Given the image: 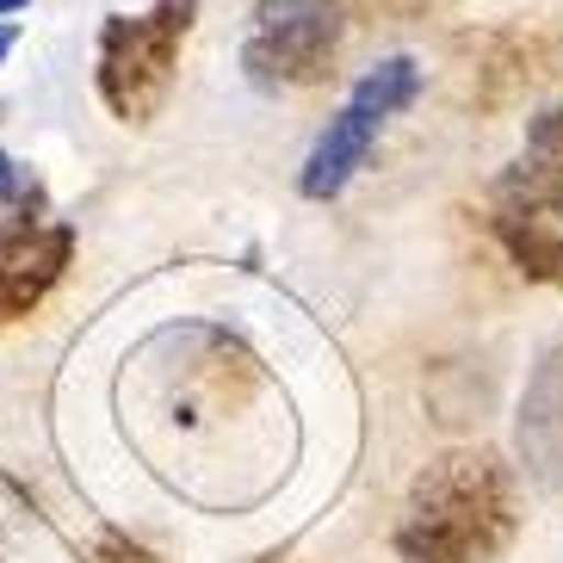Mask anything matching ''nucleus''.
I'll return each instance as SVG.
<instances>
[{
  "mask_svg": "<svg viewBox=\"0 0 563 563\" xmlns=\"http://www.w3.org/2000/svg\"><path fill=\"white\" fill-rule=\"evenodd\" d=\"M520 532V477L489 446L433 459L397 520L402 563H496Z\"/></svg>",
  "mask_w": 563,
  "mask_h": 563,
  "instance_id": "1",
  "label": "nucleus"
},
{
  "mask_svg": "<svg viewBox=\"0 0 563 563\" xmlns=\"http://www.w3.org/2000/svg\"><path fill=\"white\" fill-rule=\"evenodd\" d=\"M186 32H192V0H155L150 13L100 25V93L124 124L162 112Z\"/></svg>",
  "mask_w": 563,
  "mask_h": 563,
  "instance_id": "2",
  "label": "nucleus"
},
{
  "mask_svg": "<svg viewBox=\"0 0 563 563\" xmlns=\"http://www.w3.org/2000/svg\"><path fill=\"white\" fill-rule=\"evenodd\" d=\"M415 93H421V68H415L409 56H384L378 68H365L360 87L347 93V106L329 118V131L316 136L310 162H303V174H298L303 199H334V192L365 167L378 131L415 100Z\"/></svg>",
  "mask_w": 563,
  "mask_h": 563,
  "instance_id": "3",
  "label": "nucleus"
},
{
  "mask_svg": "<svg viewBox=\"0 0 563 563\" xmlns=\"http://www.w3.org/2000/svg\"><path fill=\"white\" fill-rule=\"evenodd\" d=\"M353 0H254L249 63L254 81L266 87H310L334 68V51L347 37Z\"/></svg>",
  "mask_w": 563,
  "mask_h": 563,
  "instance_id": "4",
  "label": "nucleus"
},
{
  "mask_svg": "<svg viewBox=\"0 0 563 563\" xmlns=\"http://www.w3.org/2000/svg\"><path fill=\"white\" fill-rule=\"evenodd\" d=\"M489 223H496V242L527 279L563 285V174L514 162L496 180Z\"/></svg>",
  "mask_w": 563,
  "mask_h": 563,
  "instance_id": "5",
  "label": "nucleus"
},
{
  "mask_svg": "<svg viewBox=\"0 0 563 563\" xmlns=\"http://www.w3.org/2000/svg\"><path fill=\"white\" fill-rule=\"evenodd\" d=\"M68 254H75L68 223H32V217L7 223L0 230V322L32 316L44 291L68 273Z\"/></svg>",
  "mask_w": 563,
  "mask_h": 563,
  "instance_id": "6",
  "label": "nucleus"
},
{
  "mask_svg": "<svg viewBox=\"0 0 563 563\" xmlns=\"http://www.w3.org/2000/svg\"><path fill=\"white\" fill-rule=\"evenodd\" d=\"M514 433H520V464H527V477L539 483V489H563V341L527 378Z\"/></svg>",
  "mask_w": 563,
  "mask_h": 563,
  "instance_id": "7",
  "label": "nucleus"
},
{
  "mask_svg": "<svg viewBox=\"0 0 563 563\" xmlns=\"http://www.w3.org/2000/svg\"><path fill=\"white\" fill-rule=\"evenodd\" d=\"M520 162L545 167V174H563V100L545 106V112L527 124V155Z\"/></svg>",
  "mask_w": 563,
  "mask_h": 563,
  "instance_id": "8",
  "label": "nucleus"
},
{
  "mask_svg": "<svg viewBox=\"0 0 563 563\" xmlns=\"http://www.w3.org/2000/svg\"><path fill=\"white\" fill-rule=\"evenodd\" d=\"M0 199H25V180L13 174V162L0 155Z\"/></svg>",
  "mask_w": 563,
  "mask_h": 563,
  "instance_id": "9",
  "label": "nucleus"
},
{
  "mask_svg": "<svg viewBox=\"0 0 563 563\" xmlns=\"http://www.w3.org/2000/svg\"><path fill=\"white\" fill-rule=\"evenodd\" d=\"M19 7H25V0H0V13H19Z\"/></svg>",
  "mask_w": 563,
  "mask_h": 563,
  "instance_id": "10",
  "label": "nucleus"
},
{
  "mask_svg": "<svg viewBox=\"0 0 563 563\" xmlns=\"http://www.w3.org/2000/svg\"><path fill=\"white\" fill-rule=\"evenodd\" d=\"M384 7H428V0H384Z\"/></svg>",
  "mask_w": 563,
  "mask_h": 563,
  "instance_id": "11",
  "label": "nucleus"
},
{
  "mask_svg": "<svg viewBox=\"0 0 563 563\" xmlns=\"http://www.w3.org/2000/svg\"><path fill=\"white\" fill-rule=\"evenodd\" d=\"M7 44H13V32H7V25H0V56H7Z\"/></svg>",
  "mask_w": 563,
  "mask_h": 563,
  "instance_id": "12",
  "label": "nucleus"
}]
</instances>
